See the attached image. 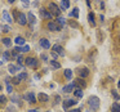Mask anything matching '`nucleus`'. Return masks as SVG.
I'll list each match as a JSON object with an SVG mask.
<instances>
[{
    "label": "nucleus",
    "mask_w": 120,
    "mask_h": 112,
    "mask_svg": "<svg viewBox=\"0 0 120 112\" xmlns=\"http://www.w3.org/2000/svg\"><path fill=\"white\" fill-rule=\"evenodd\" d=\"M75 84H76V85H80L81 88H85V85H86V84L84 83L83 79H78V80H75Z\"/></svg>",
    "instance_id": "nucleus-25"
},
{
    "label": "nucleus",
    "mask_w": 120,
    "mask_h": 112,
    "mask_svg": "<svg viewBox=\"0 0 120 112\" xmlns=\"http://www.w3.org/2000/svg\"><path fill=\"white\" fill-rule=\"evenodd\" d=\"M117 86H119V88H120V80H119V83H117Z\"/></svg>",
    "instance_id": "nucleus-48"
},
{
    "label": "nucleus",
    "mask_w": 120,
    "mask_h": 112,
    "mask_svg": "<svg viewBox=\"0 0 120 112\" xmlns=\"http://www.w3.org/2000/svg\"><path fill=\"white\" fill-rule=\"evenodd\" d=\"M70 8V0H62L61 1V11H66Z\"/></svg>",
    "instance_id": "nucleus-12"
},
{
    "label": "nucleus",
    "mask_w": 120,
    "mask_h": 112,
    "mask_svg": "<svg viewBox=\"0 0 120 112\" xmlns=\"http://www.w3.org/2000/svg\"><path fill=\"white\" fill-rule=\"evenodd\" d=\"M29 112H39L38 109H29Z\"/></svg>",
    "instance_id": "nucleus-46"
},
{
    "label": "nucleus",
    "mask_w": 120,
    "mask_h": 112,
    "mask_svg": "<svg viewBox=\"0 0 120 112\" xmlns=\"http://www.w3.org/2000/svg\"><path fill=\"white\" fill-rule=\"evenodd\" d=\"M78 73H79V76H80V79H85L86 76H89V70L86 67H83L78 71Z\"/></svg>",
    "instance_id": "nucleus-8"
},
{
    "label": "nucleus",
    "mask_w": 120,
    "mask_h": 112,
    "mask_svg": "<svg viewBox=\"0 0 120 112\" xmlns=\"http://www.w3.org/2000/svg\"><path fill=\"white\" fill-rule=\"evenodd\" d=\"M26 65L29 66V67H32V68H35V67L38 66V61L35 59V58H30V57H29V58L26 59Z\"/></svg>",
    "instance_id": "nucleus-9"
},
{
    "label": "nucleus",
    "mask_w": 120,
    "mask_h": 112,
    "mask_svg": "<svg viewBox=\"0 0 120 112\" xmlns=\"http://www.w3.org/2000/svg\"><path fill=\"white\" fill-rule=\"evenodd\" d=\"M41 59H43V61H47V59H48V57H47L45 54H41Z\"/></svg>",
    "instance_id": "nucleus-40"
},
{
    "label": "nucleus",
    "mask_w": 120,
    "mask_h": 112,
    "mask_svg": "<svg viewBox=\"0 0 120 112\" xmlns=\"http://www.w3.org/2000/svg\"><path fill=\"white\" fill-rule=\"evenodd\" d=\"M27 18H29L30 23H35V21H36V19H35V17H34V14H32V13H29V14H27Z\"/></svg>",
    "instance_id": "nucleus-27"
},
{
    "label": "nucleus",
    "mask_w": 120,
    "mask_h": 112,
    "mask_svg": "<svg viewBox=\"0 0 120 112\" xmlns=\"http://www.w3.org/2000/svg\"><path fill=\"white\" fill-rule=\"evenodd\" d=\"M80 111H81V107H80V108H78V109H76V108L75 109H70L68 112H80Z\"/></svg>",
    "instance_id": "nucleus-39"
},
{
    "label": "nucleus",
    "mask_w": 120,
    "mask_h": 112,
    "mask_svg": "<svg viewBox=\"0 0 120 112\" xmlns=\"http://www.w3.org/2000/svg\"><path fill=\"white\" fill-rule=\"evenodd\" d=\"M39 101L43 102V103H44V102H48L49 101V95H47V94H44V93H40L39 94Z\"/></svg>",
    "instance_id": "nucleus-19"
},
{
    "label": "nucleus",
    "mask_w": 120,
    "mask_h": 112,
    "mask_svg": "<svg viewBox=\"0 0 120 112\" xmlns=\"http://www.w3.org/2000/svg\"><path fill=\"white\" fill-rule=\"evenodd\" d=\"M3 19H4V21H7L8 23H12V16L9 14L8 11H4L3 12Z\"/></svg>",
    "instance_id": "nucleus-11"
},
{
    "label": "nucleus",
    "mask_w": 120,
    "mask_h": 112,
    "mask_svg": "<svg viewBox=\"0 0 120 112\" xmlns=\"http://www.w3.org/2000/svg\"><path fill=\"white\" fill-rule=\"evenodd\" d=\"M52 55H53V57H54V58H56V57H57V55H58V54H57V53H54V52H52Z\"/></svg>",
    "instance_id": "nucleus-45"
},
{
    "label": "nucleus",
    "mask_w": 120,
    "mask_h": 112,
    "mask_svg": "<svg viewBox=\"0 0 120 112\" xmlns=\"http://www.w3.org/2000/svg\"><path fill=\"white\" fill-rule=\"evenodd\" d=\"M29 50H30V47H29V45H25V47L22 48V53H27Z\"/></svg>",
    "instance_id": "nucleus-33"
},
{
    "label": "nucleus",
    "mask_w": 120,
    "mask_h": 112,
    "mask_svg": "<svg viewBox=\"0 0 120 112\" xmlns=\"http://www.w3.org/2000/svg\"><path fill=\"white\" fill-rule=\"evenodd\" d=\"M57 23L60 25L61 27H63L66 25V19L63 18V17H58V18H57Z\"/></svg>",
    "instance_id": "nucleus-24"
},
{
    "label": "nucleus",
    "mask_w": 120,
    "mask_h": 112,
    "mask_svg": "<svg viewBox=\"0 0 120 112\" xmlns=\"http://www.w3.org/2000/svg\"><path fill=\"white\" fill-rule=\"evenodd\" d=\"M88 21H89V23H90L93 27L96 26V19H94V13H92V12H90V13L88 14Z\"/></svg>",
    "instance_id": "nucleus-16"
},
{
    "label": "nucleus",
    "mask_w": 120,
    "mask_h": 112,
    "mask_svg": "<svg viewBox=\"0 0 120 112\" xmlns=\"http://www.w3.org/2000/svg\"><path fill=\"white\" fill-rule=\"evenodd\" d=\"M50 66H52V68H54V70H58V68H61V63L57 62V61H54V59L50 61Z\"/></svg>",
    "instance_id": "nucleus-20"
},
{
    "label": "nucleus",
    "mask_w": 120,
    "mask_h": 112,
    "mask_svg": "<svg viewBox=\"0 0 120 112\" xmlns=\"http://www.w3.org/2000/svg\"><path fill=\"white\" fill-rule=\"evenodd\" d=\"M76 103H78L76 99H67V101L63 102V108H65V111H68V107H70V106H75Z\"/></svg>",
    "instance_id": "nucleus-6"
},
{
    "label": "nucleus",
    "mask_w": 120,
    "mask_h": 112,
    "mask_svg": "<svg viewBox=\"0 0 120 112\" xmlns=\"http://www.w3.org/2000/svg\"><path fill=\"white\" fill-rule=\"evenodd\" d=\"M13 84H19V80H18V77H16L13 80Z\"/></svg>",
    "instance_id": "nucleus-41"
},
{
    "label": "nucleus",
    "mask_w": 120,
    "mask_h": 112,
    "mask_svg": "<svg viewBox=\"0 0 120 112\" xmlns=\"http://www.w3.org/2000/svg\"><path fill=\"white\" fill-rule=\"evenodd\" d=\"M19 68H21V65L17 67V66H14V65H9L8 66V70H9V72L11 73H16L17 71H19Z\"/></svg>",
    "instance_id": "nucleus-15"
},
{
    "label": "nucleus",
    "mask_w": 120,
    "mask_h": 112,
    "mask_svg": "<svg viewBox=\"0 0 120 112\" xmlns=\"http://www.w3.org/2000/svg\"><path fill=\"white\" fill-rule=\"evenodd\" d=\"M85 112H90V111H85Z\"/></svg>",
    "instance_id": "nucleus-51"
},
{
    "label": "nucleus",
    "mask_w": 120,
    "mask_h": 112,
    "mask_svg": "<svg viewBox=\"0 0 120 112\" xmlns=\"http://www.w3.org/2000/svg\"><path fill=\"white\" fill-rule=\"evenodd\" d=\"M49 12L52 16H60L61 13V8L54 3H49Z\"/></svg>",
    "instance_id": "nucleus-2"
},
{
    "label": "nucleus",
    "mask_w": 120,
    "mask_h": 112,
    "mask_svg": "<svg viewBox=\"0 0 120 112\" xmlns=\"http://www.w3.org/2000/svg\"><path fill=\"white\" fill-rule=\"evenodd\" d=\"M1 65H3V61H0V66H1Z\"/></svg>",
    "instance_id": "nucleus-49"
},
{
    "label": "nucleus",
    "mask_w": 120,
    "mask_h": 112,
    "mask_svg": "<svg viewBox=\"0 0 120 112\" xmlns=\"http://www.w3.org/2000/svg\"><path fill=\"white\" fill-rule=\"evenodd\" d=\"M17 77H18L19 81H22V80H25V79H27V73H26V72H22V73H19Z\"/></svg>",
    "instance_id": "nucleus-28"
},
{
    "label": "nucleus",
    "mask_w": 120,
    "mask_h": 112,
    "mask_svg": "<svg viewBox=\"0 0 120 112\" xmlns=\"http://www.w3.org/2000/svg\"><path fill=\"white\" fill-rule=\"evenodd\" d=\"M25 99H26V101H29L30 103H35V102H36L34 93H29V94H26V95H25Z\"/></svg>",
    "instance_id": "nucleus-13"
},
{
    "label": "nucleus",
    "mask_w": 120,
    "mask_h": 112,
    "mask_svg": "<svg viewBox=\"0 0 120 112\" xmlns=\"http://www.w3.org/2000/svg\"><path fill=\"white\" fill-rule=\"evenodd\" d=\"M53 52H54V53H57L58 55H61V57H63V55H65V49H63V48L61 47L60 44L53 45Z\"/></svg>",
    "instance_id": "nucleus-4"
},
{
    "label": "nucleus",
    "mask_w": 120,
    "mask_h": 112,
    "mask_svg": "<svg viewBox=\"0 0 120 112\" xmlns=\"http://www.w3.org/2000/svg\"><path fill=\"white\" fill-rule=\"evenodd\" d=\"M12 101H13V102H17V101H18V98H17V97H12Z\"/></svg>",
    "instance_id": "nucleus-43"
},
{
    "label": "nucleus",
    "mask_w": 120,
    "mask_h": 112,
    "mask_svg": "<svg viewBox=\"0 0 120 112\" xmlns=\"http://www.w3.org/2000/svg\"><path fill=\"white\" fill-rule=\"evenodd\" d=\"M36 1H38V0H36Z\"/></svg>",
    "instance_id": "nucleus-52"
},
{
    "label": "nucleus",
    "mask_w": 120,
    "mask_h": 112,
    "mask_svg": "<svg viewBox=\"0 0 120 112\" xmlns=\"http://www.w3.org/2000/svg\"><path fill=\"white\" fill-rule=\"evenodd\" d=\"M85 1H86V5H88L89 8H90V0H85Z\"/></svg>",
    "instance_id": "nucleus-44"
},
{
    "label": "nucleus",
    "mask_w": 120,
    "mask_h": 112,
    "mask_svg": "<svg viewBox=\"0 0 120 112\" xmlns=\"http://www.w3.org/2000/svg\"><path fill=\"white\" fill-rule=\"evenodd\" d=\"M88 104H89V107L92 108V111H97V109L99 108V98H98V97H96V95L89 97Z\"/></svg>",
    "instance_id": "nucleus-1"
},
{
    "label": "nucleus",
    "mask_w": 120,
    "mask_h": 112,
    "mask_svg": "<svg viewBox=\"0 0 120 112\" xmlns=\"http://www.w3.org/2000/svg\"><path fill=\"white\" fill-rule=\"evenodd\" d=\"M74 94H75L76 98H81V97H83V89H81V88H75Z\"/></svg>",
    "instance_id": "nucleus-18"
},
{
    "label": "nucleus",
    "mask_w": 120,
    "mask_h": 112,
    "mask_svg": "<svg viewBox=\"0 0 120 112\" xmlns=\"http://www.w3.org/2000/svg\"><path fill=\"white\" fill-rule=\"evenodd\" d=\"M99 19H101V22L105 21V16H103V14H101V16H99Z\"/></svg>",
    "instance_id": "nucleus-42"
},
{
    "label": "nucleus",
    "mask_w": 120,
    "mask_h": 112,
    "mask_svg": "<svg viewBox=\"0 0 120 112\" xmlns=\"http://www.w3.org/2000/svg\"><path fill=\"white\" fill-rule=\"evenodd\" d=\"M12 90H13V88H12V85H11V84H8V85H7V91H9V93H12Z\"/></svg>",
    "instance_id": "nucleus-35"
},
{
    "label": "nucleus",
    "mask_w": 120,
    "mask_h": 112,
    "mask_svg": "<svg viewBox=\"0 0 120 112\" xmlns=\"http://www.w3.org/2000/svg\"><path fill=\"white\" fill-rule=\"evenodd\" d=\"M75 88H76V84H75V81L74 83H70L68 85H65L62 88V91L63 93H71V91H74L75 90Z\"/></svg>",
    "instance_id": "nucleus-3"
},
{
    "label": "nucleus",
    "mask_w": 120,
    "mask_h": 112,
    "mask_svg": "<svg viewBox=\"0 0 120 112\" xmlns=\"http://www.w3.org/2000/svg\"><path fill=\"white\" fill-rule=\"evenodd\" d=\"M8 1H9V3H11V4H13L14 1H16V0H8Z\"/></svg>",
    "instance_id": "nucleus-47"
},
{
    "label": "nucleus",
    "mask_w": 120,
    "mask_h": 112,
    "mask_svg": "<svg viewBox=\"0 0 120 112\" xmlns=\"http://www.w3.org/2000/svg\"><path fill=\"white\" fill-rule=\"evenodd\" d=\"M1 29H3L4 32H9V31H11V26H8V25H4V26H1Z\"/></svg>",
    "instance_id": "nucleus-32"
},
{
    "label": "nucleus",
    "mask_w": 120,
    "mask_h": 112,
    "mask_svg": "<svg viewBox=\"0 0 120 112\" xmlns=\"http://www.w3.org/2000/svg\"><path fill=\"white\" fill-rule=\"evenodd\" d=\"M112 97H114V98H115V101H116V102H120V97L117 95L116 90H112Z\"/></svg>",
    "instance_id": "nucleus-30"
},
{
    "label": "nucleus",
    "mask_w": 120,
    "mask_h": 112,
    "mask_svg": "<svg viewBox=\"0 0 120 112\" xmlns=\"http://www.w3.org/2000/svg\"><path fill=\"white\" fill-rule=\"evenodd\" d=\"M65 77L67 79V80H71V77H72V71H71L70 68L65 70Z\"/></svg>",
    "instance_id": "nucleus-23"
},
{
    "label": "nucleus",
    "mask_w": 120,
    "mask_h": 112,
    "mask_svg": "<svg viewBox=\"0 0 120 112\" xmlns=\"http://www.w3.org/2000/svg\"><path fill=\"white\" fill-rule=\"evenodd\" d=\"M17 62H18L19 65H21V63L23 62V59H22V57H21V55H18V57H17Z\"/></svg>",
    "instance_id": "nucleus-37"
},
{
    "label": "nucleus",
    "mask_w": 120,
    "mask_h": 112,
    "mask_svg": "<svg viewBox=\"0 0 120 112\" xmlns=\"http://www.w3.org/2000/svg\"><path fill=\"white\" fill-rule=\"evenodd\" d=\"M68 25H70V26L72 27V29H78V27H79V25L76 23L75 21H70V22H68Z\"/></svg>",
    "instance_id": "nucleus-31"
},
{
    "label": "nucleus",
    "mask_w": 120,
    "mask_h": 112,
    "mask_svg": "<svg viewBox=\"0 0 120 112\" xmlns=\"http://www.w3.org/2000/svg\"><path fill=\"white\" fill-rule=\"evenodd\" d=\"M70 17H72V18H79V8H74L72 11L70 12Z\"/></svg>",
    "instance_id": "nucleus-17"
},
{
    "label": "nucleus",
    "mask_w": 120,
    "mask_h": 112,
    "mask_svg": "<svg viewBox=\"0 0 120 112\" xmlns=\"http://www.w3.org/2000/svg\"><path fill=\"white\" fill-rule=\"evenodd\" d=\"M14 53H16V54H17V53H19V52H22V48L21 47H16V48H14Z\"/></svg>",
    "instance_id": "nucleus-34"
},
{
    "label": "nucleus",
    "mask_w": 120,
    "mask_h": 112,
    "mask_svg": "<svg viewBox=\"0 0 120 112\" xmlns=\"http://www.w3.org/2000/svg\"><path fill=\"white\" fill-rule=\"evenodd\" d=\"M40 16H41V18H44V19H50L52 18L50 12H48L47 9H44V8H40Z\"/></svg>",
    "instance_id": "nucleus-7"
},
{
    "label": "nucleus",
    "mask_w": 120,
    "mask_h": 112,
    "mask_svg": "<svg viewBox=\"0 0 120 112\" xmlns=\"http://www.w3.org/2000/svg\"><path fill=\"white\" fill-rule=\"evenodd\" d=\"M14 43H16L17 45H23L25 44V39L22 36H17L16 39H14Z\"/></svg>",
    "instance_id": "nucleus-21"
},
{
    "label": "nucleus",
    "mask_w": 120,
    "mask_h": 112,
    "mask_svg": "<svg viewBox=\"0 0 120 112\" xmlns=\"http://www.w3.org/2000/svg\"><path fill=\"white\" fill-rule=\"evenodd\" d=\"M18 23L21 25V26H25V25L27 23V17L25 16L23 13H19V16H18Z\"/></svg>",
    "instance_id": "nucleus-10"
},
{
    "label": "nucleus",
    "mask_w": 120,
    "mask_h": 112,
    "mask_svg": "<svg viewBox=\"0 0 120 112\" xmlns=\"http://www.w3.org/2000/svg\"><path fill=\"white\" fill-rule=\"evenodd\" d=\"M3 44H4V45H7V47H11L12 40L9 39V37H4V39H3Z\"/></svg>",
    "instance_id": "nucleus-26"
},
{
    "label": "nucleus",
    "mask_w": 120,
    "mask_h": 112,
    "mask_svg": "<svg viewBox=\"0 0 120 112\" xmlns=\"http://www.w3.org/2000/svg\"><path fill=\"white\" fill-rule=\"evenodd\" d=\"M40 45H41L44 49H49L50 48V43L47 39H40Z\"/></svg>",
    "instance_id": "nucleus-14"
},
{
    "label": "nucleus",
    "mask_w": 120,
    "mask_h": 112,
    "mask_svg": "<svg viewBox=\"0 0 120 112\" xmlns=\"http://www.w3.org/2000/svg\"><path fill=\"white\" fill-rule=\"evenodd\" d=\"M0 90H1V85H0Z\"/></svg>",
    "instance_id": "nucleus-50"
},
{
    "label": "nucleus",
    "mask_w": 120,
    "mask_h": 112,
    "mask_svg": "<svg viewBox=\"0 0 120 112\" xmlns=\"http://www.w3.org/2000/svg\"><path fill=\"white\" fill-rule=\"evenodd\" d=\"M3 58H4V61H8L9 58H11V53L7 50V52H4V54H3Z\"/></svg>",
    "instance_id": "nucleus-29"
},
{
    "label": "nucleus",
    "mask_w": 120,
    "mask_h": 112,
    "mask_svg": "<svg viewBox=\"0 0 120 112\" xmlns=\"http://www.w3.org/2000/svg\"><path fill=\"white\" fill-rule=\"evenodd\" d=\"M48 29H49L50 31H61L62 27H61L57 22H49V23H48Z\"/></svg>",
    "instance_id": "nucleus-5"
},
{
    "label": "nucleus",
    "mask_w": 120,
    "mask_h": 112,
    "mask_svg": "<svg viewBox=\"0 0 120 112\" xmlns=\"http://www.w3.org/2000/svg\"><path fill=\"white\" fill-rule=\"evenodd\" d=\"M111 111H112V112H120V104H119V103H112Z\"/></svg>",
    "instance_id": "nucleus-22"
},
{
    "label": "nucleus",
    "mask_w": 120,
    "mask_h": 112,
    "mask_svg": "<svg viewBox=\"0 0 120 112\" xmlns=\"http://www.w3.org/2000/svg\"><path fill=\"white\" fill-rule=\"evenodd\" d=\"M22 3H23L25 7H29V0H21Z\"/></svg>",
    "instance_id": "nucleus-38"
},
{
    "label": "nucleus",
    "mask_w": 120,
    "mask_h": 112,
    "mask_svg": "<svg viewBox=\"0 0 120 112\" xmlns=\"http://www.w3.org/2000/svg\"><path fill=\"white\" fill-rule=\"evenodd\" d=\"M7 101V98H5V95H0V102L1 103H4V102Z\"/></svg>",
    "instance_id": "nucleus-36"
}]
</instances>
